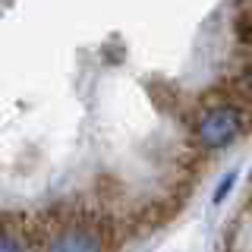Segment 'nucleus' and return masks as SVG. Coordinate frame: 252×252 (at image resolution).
Returning a JSON list of instances; mask_svg holds the SVG:
<instances>
[{
    "instance_id": "nucleus-1",
    "label": "nucleus",
    "mask_w": 252,
    "mask_h": 252,
    "mask_svg": "<svg viewBox=\"0 0 252 252\" xmlns=\"http://www.w3.org/2000/svg\"><path fill=\"white\" fill-rule=\"evenodd\" d=\"M249 114L246 107L236 104H211L205 114L195 120V145L202 152H220V148L233 145L240 136H246Z\"/></svg>"
},
{
    "instance_id": "nucleus-2",
    "label": "nucleus",
    "mask_w": 252,
    "mask_h": 252,
    "mask_svg": "<svg viewBox=\"0 0 252 252\" xmlns=\"http://www.w3.org/2000/svg\"><path fill=\"white\" fill-rule=\"evenodd\" d=\"M148 94H152V101L164 110V114H180V110H183V94L167 82H158V79L148 82Z\"/></svg>"
},
{
    "instance_id": "nucleus-3",
    "label": "nucleus",
    "mask_w": 252,
    "mask_h": 252,
    "mask_svg": "<svg viewBox=\"0 0 252 252\" xmlns=\"http://www.w3.org/2000/svg\"><path fill=\"white\" fill-rule=\"evenodd\" d=\"M233 29H236V38L243 44H252V0H236Z\"/></svg>"
},
{
    "instance_id": "nucleus-4",
    "label": "nucleus",
    "mask_w": 252,
    "mask_h": 252,
    "mask_svg": "<svg viewBox=\"0 0 252 252\" xmlns=\"http://www.w3.org/2000/svg\"><path fill=\"white\" fill-rule=\"evenodd\" d=\"M0 249H26V243L19 240V236H13V230H0Z\"/></svg>"
},
{
    "instance_id": "nucleus-5",
    "label": "nucleus",
    "mask_w": 252,
    "mask_h": 252,
    "mask_svg": "<svg viewBox=\"0 0 252 252\" xmlns=\"http://www.w3.org/2000/svg\"><path fill=\"white\" fill-rule=\"evenodd\" d=\"M233 180H236V173H227V177L220 180V186L215 189V202H220V199H224V195H227V192L233 189Z\"/></svg>"
}]
</instances>
